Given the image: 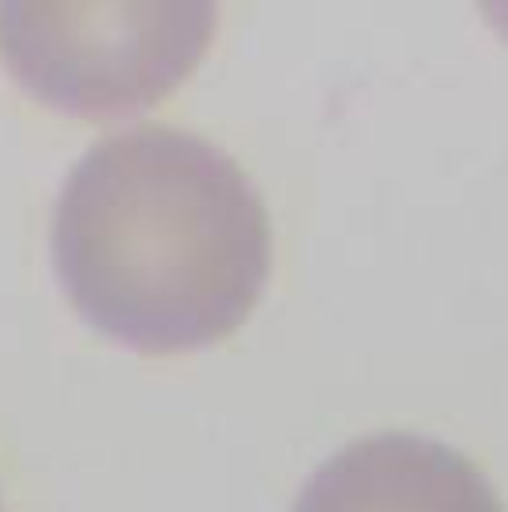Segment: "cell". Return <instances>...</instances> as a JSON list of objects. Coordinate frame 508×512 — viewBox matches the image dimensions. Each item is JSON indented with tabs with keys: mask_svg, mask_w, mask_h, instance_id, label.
Listing matches in <instances>:
<instances>
[{
	"mask_svg": "<svg viewBox=\"0 0 508 512\" xmlns=\"http://www.w3.org/2000/svg\"><path fill=\"white\" fill-rule=\"evenodd\" d=\"M215 32V4H0L12 76L72 116H127L191 76Z\"/></svg>",
	"mask_w": 508,
	"mask_h": 512,
	"instance_id": "obj_2",
	"label": "cell"
},
{
	"mask_svg": "<svg viewBox=\"0 0 508 512\" xmlns=\"http://www.w3.org/2000/svg\"><path fill=\"white\" fill-rule=\"evenodd\" d=\"M270 215L247 171L167 124L104 135L68 175L52 258L108 338L175 354L227 338L270 278Z\"/></svg>",
	"mask_w": 508,
	"mask_h": 512,
	"instance_id": "obj_1",
	"label": "cell"
},
{
	"mask_svg": "<svg viewBox=\"0 0 508 512\" xmlns=\"http://www.w3.org/2000/svg\"><path fill=\"white\" fill-rule=\"evenodd\" d=\"M294 512H505V505L457 449L413 433H374L338 449L306 481Z\"/></svg>",
	"mask_w": 508,
	"mask_h": 512,
	"instance_id": "obj_3",
	"label": "cell"
}]
</instances>
